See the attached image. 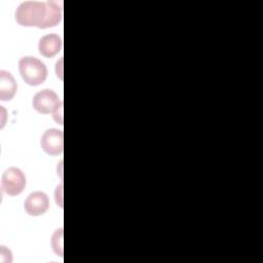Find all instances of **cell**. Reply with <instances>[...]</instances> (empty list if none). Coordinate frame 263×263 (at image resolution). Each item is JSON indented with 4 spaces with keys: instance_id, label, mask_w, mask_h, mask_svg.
<instances>
[{
    "instance_id": "5",
    "label": "cell",
    "mask_w": 263,
    "mask_h": 263,
    "mask_svg": "<svg viewBox=\"0 0 263 263\" xmlns=\"http://www.w3.org/2000/svg\"><path fill=\"white\" fill-rule=\"evenodd\" d=\"M63 130L58 128H49L44 132L41 137L40 145L42 150L49 155H59L64 150Z\"/></svg>"
},
{
    "instance_id": "4",
    "label": "cell",
    "mask_w": 263,
    "mask_h": 263,
    "mask_svg": "<svg viewBox=\"0 0 263 263\" xmlns=\"http://www.w3.org/2000/svg\"><path fill=\"white\" fill-rule=\"evenodd\" d=\"M61 104L62 101L51 89H43L37 92L32 101L33 109L41 114L53 113Z\"/></svg>"
},
{
    "instance_id": "2",
    "label": "cell",
    "mask_w": 263,
    "mask_h": 263,
    "mask_svg": "<svg viewBox=\"0 0 263 263\" xmlns=\"http://www.w3.org/2000/svg\"><path fill=\"white\" fill-rule=\"evenodd\" d=\"M18 71L23 80L31 85L37 86L47 78V68L43 62L34 57H23L18 61Z\"/></svg>"
},
{
    "instance_id": "8",
    "label": "cell",
    "mask_w": 263,
    "mask_h": 263,
    "mask_svg": "<svg viewBox=\"0 0 263 263\" xmlns=\"http://www.w3.org/2000/svg\"><path fill=\"white\" fill-rule=\"evenodd\" d=\"M17 90V84L10 72L0 71V100L10 101Z\"/></svg>"
},
{
    "instance_id": "9",
    "label": "cell",
    "mask_w": 263,
    "mask_h": 263,
    "mask_svg": "<svg viewBox=\"0 0 263 263\" xmlns=\"http://www.w3.org/2000/svg\"><path fill=\"white\" fill-rule=\"evenodd\" d=\"M51 247L53 252L59 255L63 256V228L57 229L51 237Z\"/></svg>"
},
{
    "instance_id": "6",
    "label": "cell",
    "mask_w": 263,
    "mask_h": 263,
    "mask_svg": "<svg viewBox=\"0 0 263 263\" xmlns=\"http://www.w3.org/2000/svg\"><path fill=\"white\" fill-rule=\"evenodd\" d=\"M24 208L29 216H41L49 209V198L47 194L42 191H34L26 198Z\"/></svg>"
},
{
    "instance_id": "1",
    "label": "cell",
    "mask_w": 263,
    "mask_h": 263,
    "mask_svg": "<svg viewBox=\"0 0 263 263\" xmlns=\"http://www.w3.org/2000/svg\"><path fill=\"white\" fill-rule=\"evenodd\" d=\"M62 2L25 1L15 10V20L23 27L46 29L55 27L62 20Z\"/></svg>"
},
{
    "instance_id": "7",
    "label": "cell",
    "mask_w": 263,
    "mask_h": 263,
    "mask_svg": "<svg viewBox=\"0 0 263 263\" xmlns=\"http://www.w3.org/2000/svg\"><path fill=\"white\" fill-rule=\"evenodd\" d=\"M62 39L57 34H46L38 42V50L44 58H52L62 49Z\"/></svg>"
},
{
    "instance_id": "3",
    "label": "cell",
    "mask_w": 263,
    "mask_h": 263,
    "mask_svg": "<svg viewBox=\"0 0 263 263\" xmlns=\"http://www.w3.org/2000/svg\"><path fill=\"white\" fill-rule=\"evenodd\" d=\"M26 176L18 167H8L2 175L1 188L2 190L10 195L15 196L22 193L26 187Z\"/></svg>"
}]
</instances>
